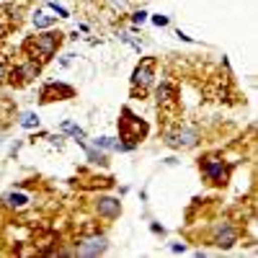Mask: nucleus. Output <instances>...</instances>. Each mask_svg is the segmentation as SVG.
Wrapping results in <instances>:
<instances>
[{
  "label": "nucleus",
  "instance_id": "18",
  "mask_svg": "<svg viewBox=\"0 0 258 258\" xmlns=\"http://www.w3.org/2000/svg\"><path fill=\"white\" fill-rule=\"evenodd\" d=\"M6 80V64H3V59H0V83Z\"/></svg>",
  "mask_w": 258,
  "mask_h": 258
},
{
  "label": "nucleus",
  "instance_id": "13",
  "mask_svg": "<svg viewBox=\"0 0 258 258\" xmlns=\"http://www.w3.org/2000/svg\"><path fill=\"white\" fill-rule=\"evenodd\" d=\"M21 126H26V129H34V126H39V116L36 114H24V116H21Z\"/></svg>",
  "mask_w": 258,
  "mask_h": 258
},
{
  "label": "nucleus",
  "instance_id": "12",
  "mask_svg": "<svg viewBox=\"0 0 258 258\" xmlns=\"http://www.w3.org/2000/svg\"><path fill=\"white\" fill-rule=\"evenodd\" d=\"M62 132H70L75 140H83V137H85V132H83L78 124H73V121H64V124H62Z\"/></svg>",
  "mask_w": 258,
  "mask_h": 258
},
{
  "label": "nucleus",
  "instance_id": "9",
  "mask_svg": "<svg viewBox=\"0 0 258 258\" xmlns=\"http://www.w3.org/2000/svg\"><path fill=\"white\" fill-rule=\"evenodd\" d=\"M3 202H6V207H11V209H24L26 204H29V197L26 194H6L3 197Z\"/></svg>",
  "mask_w": 258,
  "mask_h": 258
},
{
  "label": "nucleus",
  "instance_id": "5",
  "mask_svg": "<svg viewBox=\"0 0 258 258\" xmlns=\"http://www.w3.org/2000/svg\"><path fill=\"white\" fill-rule=\"evenodd\" d=\"M39 70H41V62H36V59H26L24 64H18V68L11 73V78H13V83H29V80H34L36 75H39Z\"/></svg>",
  "mask_w": 258,
  "mask_h": 258
},
{
  "label": "nucleus",
  "instance_id": "10",
  "mask_svg": "<svg viewBox=\"0 0 258 258\" xmlns=\"http://www.w3.org/2000/svg\"><path fill=\"white\" fill-rule=\"evenodd\" d=\"M176 98V88L170 83H160L158 85V103H170Z\"/></svg>",
  "mask_w": 258,
  "mask_h": 258
},
{
  "label": "nucleus",
  "instance_id": "7",
  "mask_svg": "<svg viewBox=\"0 0 258 258\" xmlns=\"http://www.w3.org/2000/svg\"><path fill=\"white\" fill-rule=\"evenodd\" d=\"M96 212L101 214V217H109V220H114V217H119L121 204H119V199H111V197H101V199L96 202Z\"/></svg>",
  "mask_w": 258,
  "mask_h": 258
},
{
  "label": "nucleus",
  "instance_id": "2",
  "mask_svg": "<svg viewBox=\"0 0 258 258\" xmlns=\"http://www.w3.org/2000/svg\"><path fill=\"white\" fill-rule=\"evenodd\" d=\"M153 78H155V57H145L132 73V85L135 88H147Z\"/></svg>",
  "mask_w": 258,
  "mask_h": 258
},
{
  "label": "nucleus",
  "instance_id": "3",
  "mask_svg": "<svg viewBox=\"0 0 258 258\" xmlns=\"http://www.w3.org/2000/svg\"><path fill=\"white\" fill-rule=\"evenodd\" d=\"M202 173H204L212 183H225V181H227V168H225V163H222L220 158H214V155L204 158Z\"/></svg>",
  "mask_w": 258,
  "mask_h": 258
},
{
  "label": "nucleus",
  "instance_id": "16",
  "mask_svg": "<svg viewBox=\"0 0 258 258\" xmlns=\"http://www.w3.org/2000/svg\"><path fill=\"white\" fill-rule=\"evenodd\" d=\"M153 24L155 26H168V16H153Z\"/></svg>",
  "mask_w": 258,
  "mask_h": 258
},
{
  "label": "nucleus",
  "instance_id": "15",
  "mask_svg": "<svg viewBox=\"0 0 258 258\" xmlns=\"http://www.w3.org/2000/svg\"><path fill=\"white\" fill-rule=\"evenodd\" d=\"M132 21H135V24L140 26V24H145V21H147V13H145V11H137V13L132 16Z\"/></svg>",
  "mask_w": 258,
  "mask_h": 258
},
{
  "label": "nucleus",
  "instance_id": "6",
  "mask_svg": "<svg viewBox=\"0 0 258 258\" xmlns=\"http://www.w3.org/2000/svg\"><path fill=\"white\" fill-rule=\"evenodd\" d=\"M197 140H199L197 129H181V132L168 137V145L170 147H194V145H197Z\"/></svg>",
  "mask_w": 258,
  "mask_h": 258
},
{
  "label": "nucleus",
  "instance_id": "4",
  "mask_svg": "<svg viewBox=\"0 0 258 258\" xmlns=\"http://www.w3.org/2000/svg\"><path fill=\"white\" fill-rule=\"evenodd\" d=\"M106 248H109V240L103 235H93V238H85L78 243L80 255H101V253H106Z\"/></svg>",
  "mask_w": 258,
  "mask_h": 258
},
{
  "label": "nucleus",
  "instance_id": "14",
  "mask_svg": "<svg viewBox=\"0 0 258 258\" xmlns=\"http://www.w3.org/2000/svg\"><path fill=\"white\" fill-rule=\"evenodd\" d=\"M49 8H52V11H54L59 18H68V16H70V13H68V8H62V6H57V3H52Z\"/></svg>",
  "mask_w": 258,
  "mask_h": 258
},
{
  "label": "nucleus",
  "instance_id": "19",
  "mask_svg": "<svg viewBox=\"0 0 258 258\" xmlns=\"http://www.w3.org/2000/svg\"><path fill=\"white\" fill-rule=\"evenodd\" d=\"M0 34H3V24H0Z\"/></svg>",
  "mask_w": 258,
  "mask_h": 258
},
{
  "label": "nucleus",
  "instance_id": "17",
  "mask_svg": "<svg viewBox=\"0 0 258 258\" xmlns=\"http://www.w3.org/2000/svg\"><path fill=\"white\" fill-rule=\"evenodd\" d=\"M170 250H173V253H183V250H186V245H183V243H176Z\"/></svg>",
  "mask_w": 258,
  "mask_h": 258
},
{
  "label": "nucleus",
  "instance_id": "1",
  "mask_svg": "<svg viewBox=\"0 0 258 258\" xmlns=\"http://www.w3.org/2000/svg\"><path fill=\"white\" fill-rule=\"evenodd\" d=\"M59 44H62V34L59 31H47V34H39L29 47H34V52L39 54L41 62H49L57 54Z\"/></svg>",
  "mask_w": 258,
  "mask_h": 258
},
{
  "label": "nucleus",
  "instance_id": "11",
  "mask_svg": "<svg viewBox=\"0 0 258 258\" xmlns=\"http://www.w3.org/2000/svg\"><path fill=\"white\" fill-rule=\"evenodd\" d=\"M52 24H54V18L47 16L44 11H36V13H34V26H36V29H49Z\"/></svg>",
  "mask_w": 258,
  "mask_h": 258
},
{
  "label": "nucleus",
  "instance_id": "8",
  "mask_svg": "<svg viewBox=\"0 0 258 258\" xmlns=\"http://www.w3.org/2000/svg\"><path fill=\"white\" fill-rule=\"evenodd\" d=\"M235 240H238V230L230 227V225H222V227H217V232H214V245L217 248H232Z\"/></svg>",
  "mask_w": 258,
  "mask_h": 258
}]
</instances>
